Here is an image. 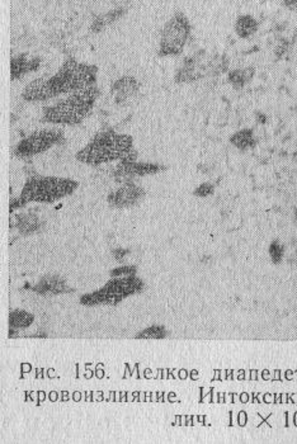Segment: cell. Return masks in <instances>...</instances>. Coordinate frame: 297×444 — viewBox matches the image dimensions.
<instances>
[{"label": "cell", "instance_id": "5bb4252c", "mask_svg": "<svg viewBox=\"0 0 297 444\" xmlns=\"http://www.w3.org/2000/svg\"><path fill=\"white\" fill-rule=\"evenodd\" d=\"M258 27H259V23L253 15H239L235 22L236 35L244 40L253 36L254 33L258 31Z\"/></svg>", "mask_w": 297, "mask_h": 444}, {"label": "cell", "instance_id": "3957f363", "mask_svg": "<svg viewBox=\"0 0 297 444\" xmlns=\"http://www.w3.org/2000/svg\"><path fill=\"white\" fill-rule=\"evenodd\" d=\"M78 188V182L60 176L33 175L24 184L19 197L10 201V212L31 202L52 204L72 195Z\"/></svg>", "mask_w": 297, "mask_h": 444}, {"label": "cell", "instance_id": "ac0fdd59", "mask_svg": "<svg viewBox=\"0 0 297 444\" xmlns=\"http://www.w3.org/2000/svg\"><path fill=\"white\" fill-rule=\"evenodd\" d=\"M125 12L126 10L122 9V8H117V9H113V10H111L106 15H99L98 18H95V22L92 24V31L93 32H101L102 29L107 27L111 23L116 22L118 18H121L125 15Z\"/></svg>", "mask_w": 297, "mask_h": 444}, {"label": "cell", "instance_id": "6da1fadb", "mask_svg": "<svg viewBox=\"0 0 297 444\" xmlns=\"http://www.w3.org/2000/svg\"><path fill=\"white\" fill-rule=\"evenodd\" d=\"M136 158L134 139L130 135L118 133L112 129L98 132L75 155L77 161L93 167L112 161H136Z\"/></svg>", "mask_w": 297, "mask_h": 444}, {"label": "cell", "instance_id": "e0dca14e", "mask_svg": "<svg viewBox=\"0 0 297 444\" xmlns=\"http://www.w3.org/2000/svg\"><path fill=\"white\" fill-rule=\"evenodd\" d=\"M232 145L238 147L240 150H249L255 146V138H254L253 130L250 129H243L235 132L230 138Z\"/></svg>", "mask_w": 297, "mask_h": 444}, {"label": "cell", "instance_id": "ffe728a7", "mask_svg": "<svg viewBox=\"0 0 297 444\" xmlns=\"http://www.w3.org/2000/svg\"><path fill=\"white\" fill-rule=\"evenodd\" d=\"M167 335V329L164 328V327L154 325V327H150V328L144 330L143 333H140L138 335V338H143V339H161V338H166Z\"/></svg>", "mask_w": 297, "mask_h": 444}, {"label": "cell", "instance_id": "603a6c76", "mask_svg": "<svg viewBox=\"0 0 297 444\" xmlns=\"http://www.w3.org/2000/svg\"><path fill=\"white\" fill-rule=\"evenodd\" d=\"M136 272V270L134 267H121V268H117V270L112 272V276L113 277H127V276H134V273Z\"/></svg>", "mask_w": 297, "mask_h": 444}, {"label": "cell", "instance_id": "44dd1931", "mask_svg": "<svg viewBox=\"0 0 297 444\" xmlns=\"http://www.w3.org/2000/svg\"><path fill=\"white\" fill-rule=\"evenodd\" d=\"M269 256L272 259V262L275 264H280L282 261L283 254H284V248L280 241H272V244L269 245Z\"/></svg>", "mask_w": 297, "mask_h": 444}, {"label": "cell", "instance_id": "cb8c5ba5", "mask_svg": "<svg viewBox=\"0 0 297 444\" xmlns=\"http://www.w3.org/2000/svg\"><path fill=\"white\" fill-rule=\"evenodd\" d=\"M284 7L289 8L290 10H297V0H283Z\"/></svg>", "mask_w": 297, "mask_h": 444}, {"label": "cell", "instance_id": "d6986e66", "mask_svg": "<svg viewBox=\"0 0 297 444\" xmlns=\"http://www.w3.org/2000/svg\"><path fill=\"white\" fill-rule=\"evenodd\" d=\"M32 321H33V316L21 310H17L15 313H10V319H9L12 328H26L32 324Z\"/></svg>", "mask_w": 297, "mask_h": 444}, {"label": "cell", "instance_id": "8992f818", "mask_svg": "<svg viewBox=\"0 0 297 444\" xmlns=\"http://www.w3.org/2000/svg\"><path fill=\"white\" fill-rule=\"evenodd\" d=\"M64 132L58 129H41L21 140L15 149V155L21 159H27L46 153L54 146L64 142Z\"/></svg>", "mask_w": 297, "mask_h": 444}, {"label": "cell", "instance_id": "5b68a950", "mask_svg": "<svg viewBox=\"0 0 297 444\" xmlns=\"http://www.w3.org/2000/svg\"><path fill=\"white\" fill-rule=\"evenodd\" d=\"M191 32L192 26L187 15L182 12L174 13L160 32L158 50L160 58L179 56L188 44Z\"/></svg>", "mask_w": 297, "mask_h": 444}, {"label": "cell", "instance_id": "ba28073f", "mask_svg": "<svg viewBox=\"0 0 297 444\" xmlns=\"http://www.w3.org/2000/svg\"><path fill=\"white\" fill-rule=\"evenodd\" d=\"M166 167L154 163H140L136 161H118L113 175L117 181H124L125 183L130 182L131 179L136 176H145V175L156 174Z\"/></svg>", "mask_w": 297, "mask_h": 444}, {"label": "cell", "instance_id": "277c9868", "mask_svg": "<svg viewBox=\"0 0 297 444\" xmlns=\"http://www.w3.org/2000/svg\"><path fill=\"white\" fill-rule=\"evenodd\" d=\"M97 66L79 63L74 58H66L58 73L49 78L52 99L97 85Z\"/></svg>", "mask_w": 297, "mask_h": 444}, {"label": "cell", "instance_id": "8fae6325", "mask_svg": "<svg viewBox=\"0 0 297 444\" xmlns=\"http://www.w3.org/2000/svg\"><path fill=\"white\" fill-rule=\"evenodd\" d=\"M22 98L26 102H46L52 99L50 88H49V78H37L29 81L22 92Z\"/></svg>", "mask_w": 297, "mask_h": 444}, {"label": "cell", "instance_id": "9a60e30c", "mask_svg": "<svg viewBox=\"0 0 297 444\" xmlns=\"http://www.w3.org/2000/svg\"><path fill=\"white\" fill-rule=\"evenodd\" d=\"M65 283L61 281V278L56 276H47L37 284L35 290L41 295H55V293L65 291Z\"/></svg>", "mask_w": 297, "mask_h": 444}, {"label": "cell", "instance_id": "52a82bcc", "mask_svg": "<svg viewBox=\"0 0 297 444\" xmlns=\"http://www.w3.org/2000/svg\"><path fill=\"white\" fill-rule=\"evenodd\" d=\"M141 281L134 276L127 277H116L112 282H109L104 288L92 295L84 296L81 302L86 305H98V304H116L125 296L130 295L132 292L138 291L141 288Z\"/></svg>", "mask_w": 297, "mask_h": 444}, {"label": "cell", "instance_id": "30bf717a", "mask_svg": "<svg viewBox=\"0 0 297 444\" xmlns=\"http://www.w3.org/2000/svg\"><path fill=\"white\" fill-rule=\"evenodd\" d=\"M140 90V83L132 75H124L113 81L111 85V94L113 95L115 102L118 106H122L131 101Z\"/></svg>", "mask_w": 297, "mask_h": 444}, {"label": "cell", "instance_id": "4fadbf2b", "mask_svg": "<svg viewBox=\"0 0 297 444\" xmlns=\"http://www.w3.org/2000/svg\"><path fill=\"white\" fill-rule=\"evenodd\" d=\"M41 225H42L41 220L38 219L37 215L32 213V212L15 215V219L12 217L10 220V227L15 226L24 235L36 233L37 230H40Z\"/></svg>", "mask_w": 297, "mask_h": 444}, {"label": "cell", "instance_id": "2e32d148", "mask_svg": "<svg viewBox=\"0 0 297 444\" xmlns=\"http://www.w3.org/2000/svg\"><path fill=\"white\" fill-rule=\"evenodd\" d=\"M254 73H255V70H254L253 67L235 69V70H232L227 75V81L235 89H241L253 79Z\"/></svg>", "mask_w": 297, "mask_h": 444}, {"label": "cell", "instance_id": "d4e9b609", "mask_svg": "<svg viewBox=\"0 0 297 444\" xmlns=\"http://www.w3.org/2000/svg\"><path fill=\"white\" fill-rule=\"evenodd\" d=\"M126 254H127V250H124V249H120V250H116V252H115V256H116V259H121V258H124Z\"/></svg>", "mask_w": 297, "mask_h": 444}, {"label": "cell", "instance_id": "7402d4cb", "mask_svg": "<svg viewBox=\"0 0 297 444\" xmlns=\"http://www.w3.org/2000/svg\"><path fill=\"white\" fill-rule=\"evenodd\" d=\"M215 187L211 183H202L200 187H197L195 190V196L197 197H209L214 193Z\"/></svg>", "mask_w": 297, "mask_h": 444}, {"label": "cell", "instance_id": "7a4b0ae2", "mask_svg": "<svg viewBox=\"0 0 297 444\" xmlns=\"http://www.w3.org/2000/svg\"><path fill=\"white\" fill-rule=\"evenodd\" d=\"M99 95L101 90L97 85L65 95L52 106L45 107L41 121L55 126L80 124L92 113Z\"/></svg>", "mask_w": 297, "mask_h": 444}, {"label": "cell", "instance_id": "9c48e42d", "mask_svg": "<svg viewBox=\"0 0 297 444\" xmlns=\"http://www.w3.org/2000/svg\"><path fill=\"white\" fill-rule=\"evenodd\" d=\"M145 196V190L136 186L135 183L126 182L113 190L109 196V204L116 208H127L138 204L143 197Z\"/></svg>", "mask_w": 297, "mask_h": 444}, {"label": "cell", "instance_id": "484cf974", "mask_svg": "<svg viewBox=\"0 0 297 444\" xmlns=\"http://www.w3.org/2000/svg\"><path fill=\"white\" fill-rule=\"evenodd\" d=\"M295 219H296V221H297V210L296 211H295Z\"/></svg>", "mask_w": 297, "mask_h": 444}, {"label": "cell", "instance_id": "7c38bea8", "mask_svg": "<svg viewBox=\"0 0 297 444\" xmlns=\"http://www.w3.org/2000/svg\"><path fill=\"white\" fill-rule=\"evenodd\" d=\"M41 65V58L38 56H29V54H19L13 56L10 63V76L12 81L22 79L24 75L36 72Z\"/></svg>", "mask_w": 297, "mask_h": 444}]
</instances>
